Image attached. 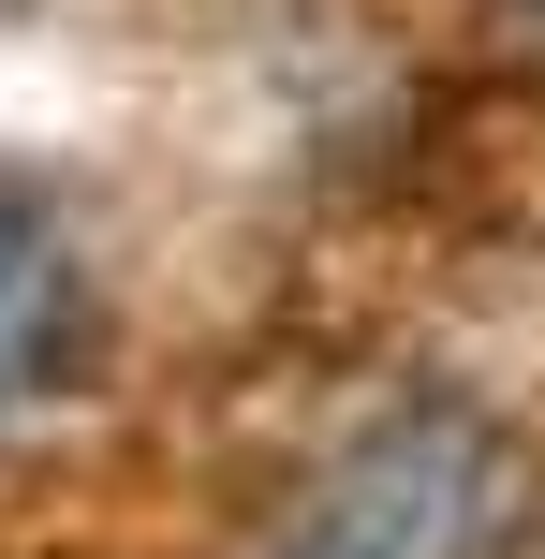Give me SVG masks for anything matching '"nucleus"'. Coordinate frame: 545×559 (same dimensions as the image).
Wrapping results in <instances>:
<instances>
[{"label":"nucleus","mask_w":545,"mask_h":559,"mask_svg":"<svg viewBox=\"0 0 545 559\" xmlns=\"http://www.w3.org/2000/svg\"><path fill=\"white\" fill-rule=\"evenodd\" d=\"M501 515V442L472 413H399L295 501L265 559H472Z\"/></svg>","instance_id":"obj_1"},{"label":"nucleus","mask_w":545,"mask_h":559,"mask_svg":"<svg viewBox=\"0 0 545 559\" xmlns=\"http://www.w3.org/2000/svg\"><path fill=\"white\" fill-rule=\"evenodd\" d=\"M59 338H74V265H59V236L0 192V413L59 368Z\"/></svg>","instance_id":"obj_2"}]
</instances>
